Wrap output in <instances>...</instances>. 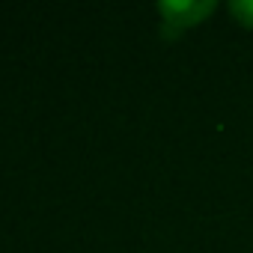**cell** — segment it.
I'll use <instances>...</instances> for the list:
<instances>
[{
  "mask_svg": "<svg viewBox=\"0 0 253 253\" xmlns=\"http://www.w3.org/2000/svg\"><path fill=\"white\" fill-rule=\"evenodd\" d=\"M214 9H217L214 0H164V3H158L161 21H164V27L170 33L203 24Z\"/></svg>",
  "mask_w": 253,
  "mask_h": 253,
  "instance_id": "1",
  "label": "cell"
},
{
  "mask_svg": "<svg viewBox=\"0 0 253 253\" xmlns=\"http://www.w3.org/2000/svg\"><path fill=\"white\" fill-rule=\"evenodd\" d=\"M229 15L241 27L253 30V0H232V3H229Z\"/></svg>",
  "mask_w": 253,
  "mask_h": 253,
  "instance_id": "2",
  "label": "cell"
}]
</instances>
